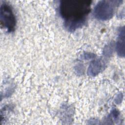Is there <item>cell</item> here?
<instances>
[{
    "label": "cell",
    "instance_id": "5",
    "mask_svg": "<svg viewBox=\"0 0 125 125\" xmlns=\"http://www.w3.org/2000/svg\"><path fill=\"white\" fill-rule=\"evenodd\" d=\"M104 66V62L101 59L95 60L89 64L88 69V74L92 76L98 74Z\"/></svg>",
    "mask_w": 125,
    "mask_h": 125
},
{
    "label": "cell",
    "instance_id": "4",
    "mask_svg": "<svg viewBox=\"0 0 125 125\" xmlns=\"http://www.w3.org/2000/svg\"><path fill=\"white\" fill-rule=\"evenodd\" d=\"M116 49L118 55L121 57L125 56V28L122 27L120 28L116 43Z\"/></svg>",
    "mask_w": 125,
    "mask_h": 125
},
{
    "label": "cell",
    "instance_id": "2",
    "mask_svg": "<svg viewBox=\"0 0 125 125\" xmlns=\"http://www.w3.org/2000/svg\"><path fill=\"white\" fill-rule=\"evenodd\" d=\"M122 0H103L99 1L95 5L93 14L98 20L105 21L110 19L115 10L122 3Z\"/></svg>",
    "mask_w": 125,
    "mask_h": 125
},
{
    "label": "cell",
    "instance_id": "3",
    "mask_svg": "<svg viewBox=\"0 0 125 125\" xmlns=\"http://www.w3.org/2000/svg\"><path fill=\"white\" fill-rule=\"evenodd\" d=\"M0 21L1 25L8 32H13L16 26V19L11 6L4 2L0 7Z\"/></svg>",
    "mask_w": 125,
    "mask_h": 125
},
{
    "label": "cell",
    "instance_id": "1",
    "mask_svg": "<svg viewBox=\"0 0 125 125\" xmlns=\"http://www.w3.org/2000/svg\"><path fill=\"white\" fill-rule=\"evenodd\" d=\"M91 3L89 0L60 1L59 11L67 30L74 31L84 25L90 11Z\"/></svg>",
    "mask_w": 125,
    "mask_h": 125
},
{
    "label": "cell",
    "instance_id": "6",
    "mask_svg": "<svg viewBox=\"0 0 125 125\" xmlns=\"http://www.w3.org/2000/svg\"><path fill=\"white\" fill-rule=\"evenodd\" d=\"M112 49L111 47V44H110L106 46L105 47V49L104 51L105 53V55L109 56V55H110L112 53Z\"/></svg>",
    "mask_w": 125,
    "mask_h": 125
},
{
    "label": "cell",
    "instance_id": "7",
    "mask_svg": "<svg viewBox=\"0 0 125 125\" xmlns=\"http://www.w3.org/2000/svg\"><path fill=\"white\" fill-rule=\"evenodd\" d=\"M84 55V58L85 59H89V58H93V57H95V55H93V54H87L86 53L85 55Z\"/></svg>",
    "mask_w": 125,
    "mask_h": 125
}]
</instances>
